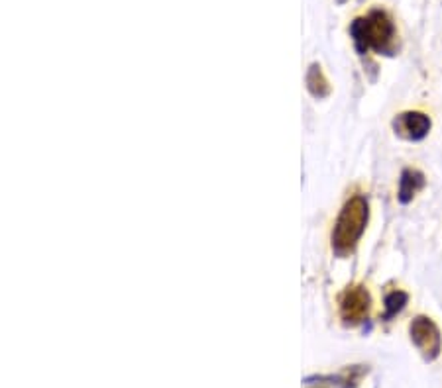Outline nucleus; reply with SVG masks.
<instances>
[{
	"mask_svg": "<svg viewBox=\"0 0 442 388\" xmlns=\"http://www.w3.org/2000/svg\"><path fill=\"white\" fill-rule=\"evenodd\" d=\"M307 87L311 90L315 97H327L328 92H330V87H328V81L325 79V75L320 71L319 65H312L311 69H309V73H307Z\"/></svg>",
	"mask_w": 442,
	"mask_h": 388,
	"instance_id": "0eeeda50",
	"label": "nucleus"
},
{
	"mask_svg": "<svg viewBox=\"0 0 442 388\" xmlns=\"http://www.w3.org/2000/svg\"><path fill=\"white\" fill-rule=\"evenodd\" d=\"M407 304V294L403 291H393L387 294V298H385V320H389L393 316L397 314V312H401L403 306Z\"/></svg>",
	"mask_w": 442,
	"mask_h": 388,
	"instance_id": "6e6552de",
	"label": "nucleus"
},
{
	"mask_svg": "<svg viewBox=\"0 0 442 388\" xmlns=\"http://www.w3.org/2000/svg\"><path fill=\"white\" fill-rule=\"evenodd\" d=\"M409 332L411 340H413V343L417 345L419 351L425 355V359L433 361V359L438 357V353H441V332H438V328L434 325L433 320L419 316V318H415L413 323H411Z\"/></svg>",
	"mask_w": 442,
	"mask_h": 388,
	"instance_id": "7ed1b4c3",
	"label": "nucleus"
},
{
	"mask_svg": "<svg viewBox=\"0 0 442 388\" xmlns=\"http://www.w3.org/2000/svg\"><path fill=\"white\" fill-rule=\"evenodd\" d=\"M368 224V203L364 196H354L344 204L332 232V249L338 255H346L356 247Z\"/></svg>",
	"mask_w": 442,
	"mask_h": 388,
	"instance_id": "f257e3e1",
	"label": "nucleus"
},
{
	"mask_svg": "<svg viewBox=\"0 0 442 388\" xmlns=\"http://www.w3.org/2000/svg\"><path fill=\"white\" fill-rule=\"evenodd\" d=\"M425 185V177L419 173V171L407 169L403 171L401 180H399V200L403 204H407L413 200V196L423 188Z\"/></svg>",
	"mask_w": 442,
	"mask_h": 388,
	"instance_id": "423d86ee",
	"label": "nucleus"
},
{
	"mask_svg": "<svg viewBox=\"0 0 442 388\" xmlns=\"http://www.w3.org/2000/svg\"><path fill=\"white\" fill-rule=\"evenodd\" d=\"M350 33H352L356 49L360 53H366L368 49L387 53L391 49L395 28L385 12L374 10L366 18L354 20V24L350 26Z\"/></svg>",
	"mask_w": 442,
	"mask_h": 388,
	"instance_id": "f03ea898",
	"label": "nucleus"
},
{
	"mask_svg": "<svg viewBox=\"0 0 442 388\" xmlns=\"http://www.w3.org/2000/svg\"><path fill=\"white\" fill-rule=\"evenodd\" d=\"M369 310V294L364 286H350L340 296V314L346 323H360Z\"/></svg>",
	"mask_w": 442,
	"mask_h": 388,
	"instance_id": "20e7f679",
	"label": "nucleus"
},
{
	"mask_svg": "<svg viewBox=\"0 0 442 388\" xmlns=\"http://www.w3.org/2000/svg\"><path fill=\"white\" fill-rule=\"evenodd\" d=\"M395 129L399 131V136H403V138L423 139L428 134V129H431V120L421 112L401 114L395 120Z\"/></svg>",
	"mask_w": 442,
	"mask_h": 388,
	"instance_id": "39448f33",
	"label": "nucleus"
}]
</instances>
